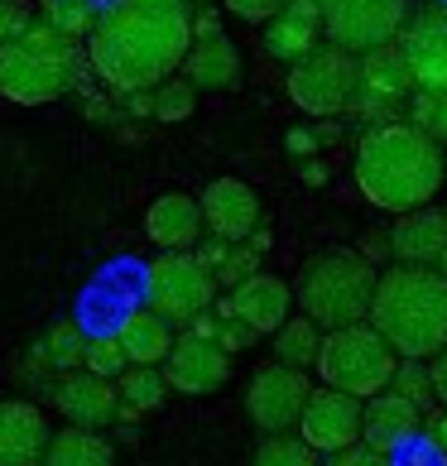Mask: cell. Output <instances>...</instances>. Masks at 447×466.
Listing matches in <instances>:
<instances>
[{
  "label": "cell",
  "mask_w": 447,
  "mask_h": 466,
  "mask_svg": "<svg viewBox=\"0 0 447 466\" xmlns=\"http://www.w3.org/2000/svg\"><path fill=\"white\" fill-rule=\"evenodd\" d=\"M193 39V15L183 0H120L87 29V63L116 96L159 87Z\"/></svg>",
  "instance_id": "1"
},
{
  "label": "cell",
  "mask_w": 447,
  "mask_h": 466,
  "mask_svg": "<svg viewBox=\"0 0 447 466\" xmlns=\"http://www.w3.org/2000/svg\"><path fill=\"white\" fill-rule=\"evenodd\" d=\"M447 178L442 145L409 120H381L356 140V187L381 212H414L433 202Z\"/></svg>",
  "instance_id": "2"
},
{
  "label": "cell",
  "mask_w": 447,
  "mask_h": 466,
  "mask_svg": "<svg viewBox=\"0 0 447 466\" xmlns=\"http://www.w3.org/2000/svg\"><path fill=\"white\" fill-rule=\"evenodd\" d=\"M366 322L390 341L394 356L433 360L447 347V274L423 265H394L375 274Z\"/></svg>",
  "instance_id": "3"
},
{
  "label": "cell",
  "mask_w": 447,
  "mask_h": 466,
  "mask_svg": "<svg viewBox=\"0 0 447 466\" xmlns=\"http://www.w3.org/2000/svg\"><path fill=\"white\" fill-rule=\"evenodd\" d=\"M82 77L77 39L58 34L54 25H25L15 39L0 44V96L15 106H44L73 92Z\"/></svg>",
  "instance_id": "4"
},
{
  "label": "cell",
  "mask_w": 447,
  "mask_h": 466,
  "mask_svg": "<svg viewBox=\"0 0 447 466\" xmlns=\"http://www.w3.org/2000/svg\"><path fill=\"white\" fill-rule=\"evenodd\" d=\"M371 293H375V265L366 255L341 250V246L308 255L303 269H299V284H294V299L303 308V318H313L322 332L366 322Z\"/></svg>",
  "instance_id": "5"
},
{
  "label": "cell",
  "mask_w": 447,
  "mask_h": 466,
  "mask_svg": "<svg viewBox=\"0 0 447 466\" xmlns=\"http://www.w3.org/2000/svg\"><path fill=\"white\" fill-rule=\"evenodd\" d=\"M394 356L390 341L375 332L371 322H351V327H332V332H322V347H318V375L322 385H332L341 394H351V400H371V394H381L394 375Z\"/></svg>",
  "instance_id": "6"
},
{
  "label": "cell",
  "mask_w": 447,
  "mask_h": 466,
  "mask_svg": "<svg viewBox=\"0 0 447 466\" xmlns=\"http://www.w3.org/2000/svg\"><path fill=\"white\" fill-rule=\"evenodd\" d=\"M145 299L164 322L188 327V318L217 303V279L193 250H159V260L145 265Z\"/></svg>",
  "instance_id": "7"
},
{
  "label": "cell",
  "mask_w": 447,
  "mask_h": 466,
  "mask_svg": "<svg viewBox=\"0 0 447 466\" xmlns=\"http://www.w3.org/2000/svg\"><path fill=\"white\" fill-rule=\"evenodd\" d=\"M289 96H294L299 111L318 120L341 116L347 101L356 96V54L337 44H313L303 58L289 63Z\"/></svg>",
  "instance_id": "8"
},
{
  "label": "cell",
  "mask_w": 447,
  "mask_h": 466,
  "mask_svg": "<svg viewBox=\"0 0 447 466\" xmlns=\"http://www.w3.org/2000/svg\"><path fill=\"white\" fill-rule=\"evenodd\" d=\"M318 20L322 39L361 58L400 34V25L409 20V5L404 0H318Z\"/></svg>",
  "instance_id": "9"
},
{
  "label": "cell",
  "mask_w": 447,
  "mask_h": 466,
  "mask_svg": "<svg viewBox=\"0 0 447 466\" xmlns=\"http://www.w3.org/2000/svg\"><path fill=\"white\" fill-rule=\"evenodd\" d=\"M308 375L299 366H284V360H269L250 375L246 385V413L260 433H294L303 400H308Z\"/></svg>",
  "instance_id": "10"
},
{
  "label": "cell",
  "mask_w": 447,
  "mask_h": 466,
  "mask_svg": "<svg viewBox=\"0 0 447 466\" xmlns=\"http://www.w3.org/2000/svg\"><path fill=\"white\" fill-rule=\"evenodd\" d=\"M294 433L313 447V452H341V447L361 442V400H351V394H341L332 385L308 390Z\"/></svg>",
  "instance_id": "11"
},
{
  "label": "cell",
  "mask_w": 447,
  "mask_h": 466,
  "mask_svg": "<svg viewBox=\"0 0 447 466\" xmlns=\"http://www.w3.org/2000/svg\"><path fill=\"white\" fill-rule=\"evenodd\" d=\"M394 44L409 63L414 87L447 92V10H423L414 20H404Z\"/></svg>",
  "instance_id": "12"
},
{
  "label": "cell",
  "mask_w": 447,
  "mask_h": 466,
  "mask_svg": "<svg viewBox=\"0 0 447 466\" xmlns=\"http://www.w3.org/2000/svg\"><path fill=\"white\" fill-rule=\"evenodd\" d=\"M164 380L178 394H217L231 380V351H221L217 341L202 337H174V347L164 356Z\"/></svg>",
  "instance_id": "13"
},
{
  "label": "cell",
  "mask_w": 447,
  "mask_h": 466,
  "mask_svg": "<svg viewBox=\"0 0 447 466\" xmlns=\"http://www.w3.org/2000/svg\"><path fill=\"white\" fill-rule=\"evenodd\" d=\"M289 308H294V289H289L284 279H274V274L255 269V274H246V279L231 289V299L212 303V313L240 318L255 337H260V332H274V327L289 318Z\"/></svg>",
  "instance_id": "14"
},
{
  "label": "cell",
  "mask_w": 447,
  "mask_h": 466,
  "mask_svg": "<svg viewBox=\"0 0 447 466\" xmlns=\"http://www.w3.org/2000/svg\"><path fill=\"white\" fill-rule=\"evenodd\" d=\"M385 246L400 265H423V269L447 274V212L433 202L414 207V212H400Z\"/></svg>",
  "instance_id": "15"
},
{
  "label": "cell",
  "mask_w": 447,
  "mask_h": 466,
  "mask_svg": "<svg viewBox=\"0 0 447 466\" xmlns=\"http://www.w3.org/2000/svg\"><path fill=\"white\" fill-rule=\"evenodd\" d=\"M54 404L67 423L77 428H107L116 413H120V394H116V380L107 375H92V370H63L58 375V390H54Z\"/></svg>",
  "instance_id": "16"
},
{
  "label": "cell",
  "mask_w": 447,
  "mask_h": 466,
  "mask_svg": "<svg viewBox=\"0 0 447 466\" xmlns=\"http://www.w3.org/2000/svg\"><path fill=\"white\" fill-rule=\"evenodd\" d=\"M202 227L217 240H246L255 227H260V198H255L250 183L240 178H217L202 193Z\"/></svg>",
  "instance_id": "17"
},
{
  "label": "cell",
  "mask_w": 447,
  "mask_h": 466,
  "mask_svg": "<svg viewBox=\"0 0 447 466\" xmlns=\"http://www.w3.org/2000/svg\"><path fill=\"white\" fill-rule=\"evenodd\" d=\"M178 67H183V77L193 82L198 92H231L240 82V54H236V44L221 29L193 34Z\"/></svg>",
  "instance_id": "18"
},
{
  "label": "cell",
  "mask_w": 447,
  "mask_h": 466,
  "mask_svg": "<svg viewBox=\"0 0 447 466\" xmlns=\"http://www.w3.org/2000/svg\"><path fill=\"white\" fill-rule=\"evenodd\" d=\"M419 423H423V409L409 404L404 394H394L390 385L371 394V400H361V442L375 447V452H390L404 438H414Z\"/></svg>",
  "instance_id": "19"
},
{
  "label": "cell",
  "mask_w": 447,
  "mask_h": 466,
  "mask_svg": "<svg viewBox=\"0 0 447 466\" xmlns=\"http://www.w3.org/2000/svg\"><path fill=\"white\" fill-rule=\"evenodd\" d=\"M318 39H322L318 0H284V5L265 20V54L279 58V63L303 58Z\"/></svg>",
  "instance_id": "20"
},
{
  "label": "cell",
  "mask_w": 447,
  "mask_h": 466,
  "mask_svg": "<svg viewBox=\"0 0 447 466\" xmlns=\"http://www.w3.org/2000/svg\"><path fill=\"white\" fill-rule=\"evenodd\" d=\"M202 231H208L202 227V207L188 193H164V198H154L149 212H145V236L159 250H193L202 240Z\"/></svg>",
  "instance_id": "21"
},
{
  "label": "cell",
  "mask_w": 447,
  "mask_h": 466,
  "mask_svg": "<svg viewBox=\"0 0 447 466\" xmlns=\"http://www.w3.org/2000/svg\"><path fill=\"white\" fill-rule=\"evenodd\" d=\"M48 442V423L29 400L0 404V466H39Z\"/></svg>",
  "instance_id": "22"
},
{
  "label": "cell",
  "mask_w": 447,
  "mask_h": 466,
  "mask_svg": "<svg viewBox=\"0 0 447 466\" xmlns=\"http://www.w3.org/2000/svg\"><path fill=\"white\" fill-rule=\"evenodd\" d=\"M116 341L126 351V366H159L174 347V322H164L154 308H140L116 322Z\"/></svg>",
  "instance_id": "23"
},
{
  "label": "cell",
  "mask_w": 447,
  "mask_h": 466,
  "mask_svg": "<svg viewBox=\"0 0 447 466\" xmlns=\"http://www.w3.org/2000/svg\"><path fill=\"white\" fill-rule=\"evenodd\" d=\"M39 466H116V447L101 438V428L67 423L63 433H54L44 442Z\"/></svg>",
  "instance_id": "24"
},
{
  "label": "cell",
  "mask_w": 447,
  "mask_h": 466,
  "mask_svg": "<svg viewBox=\"0 0 447 466\" xmlns=\"http://www.w3.org/2000/svg\"><path fill=\"white\" fill-rule=\"evenodd\" d=\"M82 351H87V337H82V327L77 322H54L48 332L39 337V347H34V370H77L82 366Z\"/></svg>",
  "instance_id": "25"
},
{
  "label": "cell",
  "mask_w": 447,
  "mask_h": 466,
  "mask_svg": "<svg viewBox=\"0 0 447 466\" xmlns=\"http://www.w3.org/2000/svg\"><path fill=\"white\" fill-rule=\"evenodd\" d=\"M318 347H322V327L313 318H284L274 327V360L284 366H313L318 360Z\"/></svg>",
  "instance_id": "26"
},
{
  "label": "cell",
  "mask_w": 447,
  "mask_h": 466,
  "mask_svg": "<svg viewBox=\"0 0 447 466\" xmlns=\"http://www.w3.org/2000/svg\"><path fill=\"white\" fill-rule=\"evenodd\" d=\"M116 380H120V385H116L120 409H130V413L159 409V404H164V394H168V380L154 370V366H126Z\"/></svg>",
  "instance_id": "27"
},
{
  "label": "cell",
  "mask_w": 447,
  "mask_h": 466,
  "mask_svg": "<svg viewBox=\"0 0 447 466\" xmlns=\"http://www.w3.org/2000/svg\"><path fill=\"white\" fill-rule=\"evenodd\" d=\"M198 106V87L188 77H174L168 73L159 87H149V116L164 120V126H178V120H188Z\"/></svg>",
  "instance_id": "28"
},
{
  "label": "cell",
  "mask_w": 447,
  "mask_h": 466,
  "mask_svg": "<svg viewBox=\"0 0 447 466\" xmlns=\"http://www.w3.org/2000/svg\"><path fill=\"white\" fill-rule=\"evenodd\" d=\"M409 126H419L428 140H447V92H428V87H414L409 92Z\"/></svg>",
  "instance_id": "29"
},
{
  "label": "cell",
  "mask_w": 447,
  "mask_h": 466,
  "mask_svg": "<svg viewBox=\"0 0 447 466\" xmlns=\"http://www.w3.org/2000/svg\"><path fill=\"white\" fill-rule=\"evenodd\" d=\"M390 385H394V394H404V400H409V404H419V409L433 404V370H428V360L400 356V360H394Z\"/></svg>",
  "instance_id": "30"
},
{
  "label": "cell",
  "mask_w": 447,
  "mask_h": 466,
  "mask_svg": "<svg viewBox=\"0 0 447 466\" xmlns=\"http://www.w3.org/2000/svg\"><path fill=\"white\" fill-rule=\"evenodd\" d=\"M255 466H318V452L303 438L289 433H265L260 452H255Z\"/></svg>",
  "instance_id": "31"
},
{
  "label": "cell",
  "mask_w": 447,
  "mask_h": 466,
  "mask_svg": "<svg viewBox=\"0 0 447 466\" xmlns=\"http://www.w3.org/2000/svg\"><path fill=\"white\" fill-rule=\"evenodd\" d=\"M92 20L97 15H92L87 0H44V25H54L67 39H87Z\"/></svg>",
  "instance_id": "32"
},
{
  "label": "cell",
  "mask_w": 447,
  "mask_h": 466,
  "mask_svg": "<svg viewBox=\"0 0 447 466\" xmlns=\"http://www.w3.org/2000/svg\"><path fill=\"white\" fill-rule=\"evenodd\" d=\"M82 370H92V375H107V380H116L120 370H126V351H120L116 332L87 337V351H82Z\"/></svg>",
  "instance_id": "33"
},
{
  "label": "cell",
  "mask_w": 447,
  "mask_h": 466,
  "mask_svg": "<svg viewBox=\"0 0 447 466\" xmlns=\"http://www.w3.org/2000/svg\"><path fill=\"white\" fill-rule=\"evenodd\" d=\"M385 466H447V452H442V447H433L423 433H414V438H404L400 447H390Z\"/></svg>",
  "instance_id": "34"
},
{
  "label": "cell",
  "mask_w": 447,
  "mask_h": 466,
  "mask_svg": "<svg viewBox=\"0 0 447 466\" xmlns=\"http://www.w3.org/2000/svg\"><path fill=\"white\" fill-rule=\"evenodd\" d=\"M212 341H217L221 351H246L250 341H255V332H250V327L240 322V318H221V313H217V332H212Z\"/></svg>",
  "instance_id": "35"
},
{
  "label": "cell",
  "mask_w": 447,
  "mask_h": 466,
  "mask_svg": "<svg viewBox=\"0 0 447 466\" xmlns=\"http://www.w3.org/2000/svg\"><path fill=\"white\" fill-rule=\"evenodd\" d=\"M221 5H227V15H236V20H246V25H265L284 0H221Z\"/></svg>",
  "instance_id": "36"
},
{
  "label": "cell",
  "mask_w": 447,
  "mask_h": 466,
  "mask_svg": "<svg viewBox=\"0 0 447 466\" xmlns=\"http://www.w3.org/2000/svg\"><path fill=\"white\" fill-rule=\"evenodd\" d=\"M25 25H34V15H29V0H0V44L15 39Z\"/></svg>",
  "instance_id": "37"
},
{
  "label": "cell",
  "mask_w": 447,
  "mask_h": 466,
  "mask_svg": "<svg viewBox=\"0 0 447 466\" xmlns=\"http://www.w3.org/2000/svg\"><path fill=\"white\" fill-rule=\"evenodd\" d=\"M328 466H385V452H375L366 442H351V447H341V452H332Z\"/></svg>",
  "instance_id": "38"
},
{
  "label": "cell",
  "mask_w": 447,
  "mask_h": 466,
  "mask_svg": "<svg viewBox=\"0 0 447 466\" xmlns=\"http://www.w3.org/2000/svg\"><path fill=\"white\" fill-rule=\"evenodd\" d=\"M419 433L433 442V447H442V452H447V404H442V409H428V419L419 423Z\"/></svg>",
  "instance_id": "39"
},
{
  "label": "cell",
  "mask_w": 447,
  "mask_h": 466,
  "mask_svg": "<svg viewBox=\"0 0 447 466\" xmlns=\"http://www.w3.org/2000/svg\"><path fill=\"white\" fill-rule=\"evenodd\" d=\"M428 370H433V400L447 404V347L433 356V366H428Z\"/></svg>",
  "instance_id": "40"
},
{
  "label": "cell",
  "mask_w": 447,
  "mask_h": 466,
  "mask_svg": "<svg viewBox=\"0 0 447 466\" xmlns=\"http://www.w3.org/2000/svg\"><path fill=\"white\" fill-rule=\"evenodd\" d=\"M289 154H303V159H308V154H318V135L313 130H289Z\"/></svg>",
  "instance_id": "41"
},
{
  "label": "cell",
  "mask_w": 447,
  "mask_h": 466,
  "mask_svg": "<svg viewBox=\"0 0 447 466\" xmlns=\"http://www.w3.org/2000/svg\"><path fill=\"white\" fill-rule=\"evenodd\" d=\"M303 178H308V183H322V178H328V164H308Z\"/></svg>",
  "instance_id": "42"
}]
</instances>
